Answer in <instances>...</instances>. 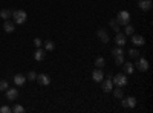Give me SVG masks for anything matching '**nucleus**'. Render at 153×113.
Returning <instances> with one entry per match:
<instances>
[{"instance_id": "nucleus-30", "label": "nucleus", "mask_w": 153, "mask_h": 113, "mask_svg": "<svg viewBox=\"0 0 153 113\" xmlns=\"http://www.w3.org/2000/svg\"><path fill=\"white\" fill-rule=\"evenodd\" d=\"M35 78H37V73L35 72H29L28 77H26V80H29V81H35Z\"/></svg>"}, {"instance_id": "nucleus-6", "label": "nucleus", "mask_w": 153, "mask_h": 113, "mask_svg": "<svg viewBox=\"0 0 153 113\" xmlns=\"http://www.w3.org/2000/svg\"><path fill=\"white\" fill-rule=\"evenodd\" d=\"M97 35L100 37V40L103 41V43H106V44L110 41V38H109V34H107V31H106L104 28H100V29L97 31Z\"/></svg>"}, {"instance_id": "nucleus-19", "label": "nucleus", "mask_w": 153, "mask_h": 113, "mask_svg": "<svg viewBox=\"0 0 153 113\" xmlns=\"http://www.w3.org/2000/svg\"><path fill=\"white\" fill-rule=\"evenodd\" d=\"M0 17L3 20H9V17H12V11L11 9H2L0 11Z\"/></svg>"}, {"instance_id": "nucleus-3", "label": "nucleus", "mask_w": 153, "mask_h": 113, "mask_svg": "<svg viewBox=\"0 0 153 113\" xmlns=\"http://www.w3.org/2000/svg\"><path fill=\"white\" fill-rule=\"evenodd\" d=\"M117 21L120 23V26H126V24L130 23V14L127 11H120L118 17H117Z\"/></svg>"}, {"instance_id": "nucleus-21", "label": "nucleus", "mask_w": 153, "mask_h": 113, "mask_svg": "<svg viewBox=\"0 0 153 113\" xmlns=\"http://www.w3.org/2000/svg\"><path fill=\"white\" fill-rule=\"evenodd\" d=\"M124 34H126V35H133V34H135V28L132 26L130 23H129V24H126V28H124Z\"/></svg>"}, {"instance_id": "nucleus-2", "label": "nucleus", "mask_w": 153, "mask_h": 113, "mask_svg": "<svg viewBox=\"0 0 153 113\" xmlns=\"http://www.w3.org/2000/svg\"><path fill=\"white\" fill-rule=\"evenodd\" d=\"M113 86H117V87H124L127 86V75L126 73H118V75H115L113 80H112Z\"/></svg>"}, {"instance_id": "nucleus-13", "label": "nucleus", "mask_w": 153, "mask_h": 113, "mask_svg": "<svg viewBox=\"0 0 153 113\" xmlns=\"http://www.w3.org/2000/svg\"><path fill=\"white\" fill-rule=\"evenodd\" d=\"M132 43H133L135 46H144V44H146V40H144L143 35L133 34V35H132Z\"/></svg>"}, {"instance_id": "nucleus-8", "label": "nucleus", "mask_w": 153, "mask_h": 113, "mask_svg": "<svg viewBox=\"0 0 153 113\" xmlns=\"http://www.w3.org/2000/svg\"><path fill=\"white\" fill-rule=\"evenodd\" d=\"M6 98H8V101H16V99L19 98V90L17 89H14V87H12V89H6Z\"/></svg>"}, {"instance_id": "nucleus-7", "label": "nucleus", "mask_w": 153, "mask_h": 113, "mask_svg": "<svg viewBox=\"0 0 153 113\" xmlns=\"http://www.w3.org/2000/svg\"><path fill=\"white\" fill-rule=\"evenodd\" d=\"M101 89H103L104 92H112L113 90V83H112L110 77H107V80L101 81Z\"/></svg>"}, {"instance_id": "nucleus-29", "label": "nucleus", "mask_w": 153, "mask_h": 113, "mask_svg": "<svg viewBox=\"0 0 153 113\" xmlns=\"http://www.w3.org/2000/svg\"><path fill=\"white\" fill-rule=\"evenodd\" d=\"M9 112H12V109L9 106H2L0 107V113H9Z\"/></svg>"}, {"instance_id": "nucleus-22", "label": "nucleus", "mask_w": 153, "mask_h": 113, "mask_svg": "<svg viewBox=\"0 0 153 113\" xmlns=\"http://www.w3.org/2000/svg\"><path fill=\"white\" fill-rule=\"evenodd\" d=\"M112 92H113V96H115V98H118V99L124 98V92L121 90V87H117V89L112 90Z\"/></svg>"}, {"instance_id": "nucleus-25", "label": "nucleus", "mask_w": 153, "mask_h": 113, "mask_svg": "<svg viewBox=\"0 0 153 113\" xmlns=\"http://www.w3.org/2000/svg\"><path fill=\"white\" fill-rule=\"evenodd\" d=\"M12 112H14V113H23L25 112V107L20 106V104H16L14 107H12Z\"/></svg>"}, {"instance_id": "nucleus-10", "label": "nucleus", "mask_w": 153, "mask_h": 113, "mask_svg": "<svg viewBox=\"0 0 153 113\" xmlns=\"http://www.w3.org/2000/svg\"><path fill=\"white\" fill-rule=\"evenodd\" d=\"M45 57H46V51H45V49L43 47H37L35 52H34V60L35 61H43Z\"/></svg>"}, {"instance_id": "nucleus-20", "label": "nucleus", "mask_w": 153, "mask_h": 113, "mask_svg": "<svg viewBox=\"0 0 153 113\" xmlns=\"http://www.w3.org/2000/svg\"><path fill=\"white\" fill-rule=\"evenodd\" d=\"M95 66H97L98 69H103V67L106 66V60H104L103 57H97V58H95Z\"/></svg>"}, {"instance_id": "nucleus-12", "label": "nucleus", "mask_w": 153, "mask_h": 113, "mask_svg": "<svg viewBox=\"0 0 153 113\" xmlns=\"http://www.w3.org/2000/svg\"><path fill=\"white\" fill-rule=\"evenodd\" d=\"M115 43H117V46H124L126 43H127V40H126V34L124 32H117V35H115Z\"/></svg>"}, {"instance_id": "nucleus-31", "label": "nucleus", "mask_w": 153, "mask_h": 113, "mask_svg": "<svg viewBox=\"0 0 153 113\" xmlns=\"http://www.w3.org/2000/svg\"><path fill=\"white\" fill-rule=\"evenodd\" d=\"M34 44H35L37 47H42V46H43V40H42V38H35V40H34Z\"/></svg>"}, {"instance_id": "nucleus-17", "label": "nucleus", "mask_w": 153, "mask_h": 113, "mask_svg": "<svg viewBox=\"0 0 153 113\" xmlns=\"http://www.w3.org/2000/svg\"><path fill=\"white\" fill-rule=\"evenodd\" d=\"M123 64H124V73H126V75L133 73V70H135V64H132V63H123Z\"/></svg>"}, {"instance_id": "nucleus-26", "label": "nucleus", "mask_w": 153, "mask_h": 113, "mask_svg": "<svg viewBox=\"0 0 153 113\" xmlns=\"http://www.w3.org/2000/svg\"><path fill=\"white\" fill-rule=\"evenodd\" d=\"M129 55H130L132 58H139V51H138V49H130Z\"/></svg>"}, {"instance_id": "nucleus-4", "label": "nucleus", "mask_w": 153, "mask_h": 113, "mask_svg": "<svg viewBox=\"0 0 153 113\" xmlns=\"http://www.w3.org/2000/svg\"><path fill=\"white\" fill-rule=\"evenodd\" d=\"M121 106L126 109H133L136 106V98L129 96V98H121Z\"/></svg>"}, {"instance_id": "nucleus-11", "label": "nucleus", "mask_w": 153, "mask_h": 113, "mask_svg": "<svg viewBox=\"0 0 153 113\" xmlns=\"http://www.w3.org/2000/svg\"><path fill=\"white\" fill-rule=\"evenodd\" d=\"M92 80L95 81V83H101L104 80V72L101 70V69H95L94 72H92Z\"/></svg>"}, {"instance_id": "nucleus-24", "label": "nucleus", "mask_w": 153, "mask_h": 113, "mask_svg": "<svg viewBox=\"0 0 153 113\" xmlns=\"http://www.w3.org/2000/svg\"><path fill=\"white\" fill-rule=\"evenodd\" d=\"M123 54H124V52H123V47H121V46H117V47L112 51V55H113V57H120V55H123Z\"/></svg>"}, {"instance_id": "nucleus-16", "label": "nucleus", "mask_w": 153, "mask_h": 113, "mask_svg": "<svg viewBox=\"0 0 153 113\" xmlns=\"http://www.w3.org/2000/svg\"><path fill=\"white\" fill-rule=\"evenodd\" d=\"M3 29H5V32L11 34V32H14L16 26H14V23H12V21H9V20H5V24H3Z\"/></svg>"}, {"instance_id": "nucleus-15", "label": "nucleus", "mask_w": 153, "mask_h": 113, "mask_svg": "<svg viewBox=\"0 0 153 113\" xmlns=\"http://www.w3.org/2000/svg\"><path fill=\"white\" fill-rule=\"evenodd\" d=\"M25 83H26V77H25V75L17 73L16 77H14V84H16V86H23Z\"/></svg>"}, {"instance_id": "nucleus-27", "label": "nucleus", "mask_w": 153, "mask_h": 113, "mask_svg": "<svg viewBox=\"0 0 153 113\" xmlns=\"http://www.w3.org/2000/svg\"><path fill=\"white\" fill-rule=\"evenodd\" d=\"M8 87H9V84H8L6 80H2V81H0V90H6Z\"/></svg>"}, {"instance_id": "nucleus-5", "label": "nucleus", "mask_w": 153, "mask_h": 113, "mask_svg": "<svg viewBox=\"0 0 153 113\" xmlns=\"http://www.w3.org/2000/svg\"><path fill=\"white\" fill-rule=\"evenodd\" d=\"M35 81H37L38 84H42V86H49V84H51V78H49V75H46V73L37 75Z\"/></svg>"}, {"instance_id": "nucleus-28", "label": "nucleus", "mask_w": 153, "mask_h": 113, "mask_svg": "<svg viewBox=\"0 0 153 113\" xmlns=\"http://www.w3.org/2000/svg\"><path fill=\"white\" fill-rule=\"evenodd\" d=\"M123 63H124V57H123V55H120V57H115V64H117V66H121Z\"/></svg>"}, {"instance_id": "nucleus-9", "label": "nucleus", "mask_w": 153, "mask_h": 113, "mask_svg": "<svg viewBox=\"0 0 153 113\" xmlns=\"http://www.w3.org/2000/svg\"><path fill=\"white\" fill-rule=\"evenodd\" d=\"M135 66L138 67V70H141V72H147V70H149V61H147L146 58H139V60H138V63H136Z\"/></svg>"}, {"instance_id": "nucleus-1", "label": "nucleus", "mask_w": 153, "mask_h": 113, "mask_svg": "<svg viewBox=\"0 0 153 113\" xmlns=\"http://www.w3.org/2000/svg\"><path fill=\"white\" fill-rule=\"evenodd\" d=\"M12 18H14V23L23 24L25 21H26V18H28V14L25 11H22V9H16V11H12Z\"/></svg>"}, {"instance_id": "nucleus-14", "label": "nucleus", "mask_w": 153, "mask_h": 113, "mask_svg": "<svg viewBox=\"0 0 153 113\" xmlns=\"http://www.w3.org/2000/svg\"><path fill=\"white\" fill-rule=\"evenodd\" d=\"M138 6L141 11H150L152 9V0H139Z\"/></svg>"}, {"instance_id": "nucleus-23", "label": "nucleus", "mask_w": 153, "mask_h": 113, "mask_svg": "<svg viewBox=\"0 0 153 113\" xmlns=\"http://www.w3.org/2000/svg\"><path fill=\"white\" fill-rule=\"evenodd\" d=\"M110 28L115 31V32H120V23L117 21V18H113L110 20Z\"/></svg>"}, {"instance_id": "nucleus-18", "label": "nucleus", "mask_w": 153, "mask_h": 113, "mask_svg": "<svg viewBox=\"0 0 153 113\" xmlns=\"http://www.w3.org/2000/svg\"><path fill=\"white\" fill-rule=\"evenodd\" d=\"M43 44H45V47H43V49H45L46 52H52L54 49H55V43H54V41H51V40H46Z\"/></svg>"}]
</instances>
